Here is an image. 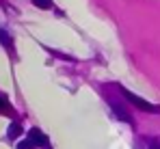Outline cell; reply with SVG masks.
<instances>
[{
    "label": "cell",
    "mask_w": 160,
    "mask_h": 149,
    "mask_svg": "<svg viewBox=\"0 0 160 149\" xmlns=\"http://www.w3.org/2000/svg\"><path fill=\"white\" fill-rule=\"evenodd\" d=\"M121 93H123V97L128 99L130 104H134L136 108H141V110H145V112H160V106H156V104H149L147 99H143L141 95H136V93H132V91L121 89Z\"/></svg>",
    "instance_id": "obj_1"
},
{
    "label": "cell",
    "mask_w": 160,
    "mask_h": 149,
    "mask_svg": "<svg viewBox=\"0 0 160 149\" xmlns=\"http://www.w3.org/2000/svg\"><path fill=\"white\" fill-rule=\"evenodd\" d=\"M28 141L35 145V147H43V149H48L50 147V143H48V136L39 130V127H30L28 130Z\"/></svg>",
    "instance_id": "obj_2"
},
{
    "label": "cell",
    "mask_w": 160,
    "mask_h": 149,
    "mask_svg": "<svg viewBox=\"0 0 160 149\" xmlns=\"http://www.w3.org/2000/svg\"><path fill=\"white\" fill-rule=\"evenodd\" d=\"M110 108H112V112L117 115V119H121V121H126V123H132V117H130V110L123 106V104H119V102H115V99H110Z\"/></svg>",
    "instance_id": "obj_3"
},
{
    "label": "cell",
    "mask_w": 160,
    "mask_h": 149,
    "mask_svg": "<svg viewBox=\"0 0 160 149\" xmlns=\"http://www.w3.org/2000/svg\"><path fill=\"white\" fill-rule=\"evenodd\" d=\"M22 132H24V130H22V125H20V123H11V125H9V130H7V136H9L11 141H15V138L22 136Z\"/></svg>",
    "instance_id": "obj_4"
},
{
    "label": "cell",
    "mask_w": 160,
    "mask_h": 149,
    "mask_svg": "<svg viewBox=\"0 0 160 149\" xmlns=\"http://www.w3.org/2000/svg\"><path fill=\"white\" fill-rule=\"evenodd\" d=\"M0 43H2V46H7V48H11V46H13V39H11V35H9L4 28H0Z\"/></svg>",
    "instance_id": "obj_5"
},
{
    "label": "cell",
    "mask_w": 160,
    "mask_h": 149,
    "mask_svg": "<svg viewBox=\"0 0 160 149\" xmlns=\"http://www.w3.org/2000/svg\"><path fill=\"white\" fill-rule=\"evenodd\" d=\"M35 7H39V9H52L54 7V2L52 0H30Z\"/></svg>",
    "instance_id": "obj_6"
},
{
    "label": "cell",
    "mask_w": 160,
    "mask_h": 149,
    "mask_svg": "<svg viewBox=\"0 0 160 149\" xmlns=\"http://www.w3.org/2000/svg\"><path fill=\"white\" fill-rule=\"evenodd\" d=\"M18 149H35V145H32V143H30V141H22V143H18Z\"/></svg>",
    "instance_id": "obj_7"
},
{
    "label": "cell",
    "mask_w": 160,
    "mask_h": 149,
    "mask_svg": "<svg viewBox=\"0 0 160 149\" xmlns=\"http://www.w3.org/2000/svg\"><path fill=\"white\" fill-rule=\"evenodd\" d=\"M2 108H4V110H9V108H11V106H9V99L4 97V95H0V110H2Z\"/></svg>",
    "instance_id": "obj_8"
},
{
    "label": "cell",
    "mask_w": 160,
    "mask_h": 149,
    "mask_svg": "<svg viewBox=\"0 0 160 149\" xmlns=\"http://www.w3.org/2000/svg\"><path fill=\"white\" fill-rule=\"evenodd\" d=\"M149 149H160V138H158V141H156V138L149 141Z\"/></svg>",
    "instance_id": "obj_9"
},
{
    "label": "cell",
    "mask_w": 160,
    "mask_h": 149,
    "mask_svg": "<svg viewBox=\"0 0 160 149\" xmlns=\"http://www.w3.org/2000/svg\"><path fill=\"white\" fill-rule=\"evenodd\" d=\"M48 149H50V147H48Z\"/></svg>",
    "instance_id": "obj_10"
}]
</instances>
